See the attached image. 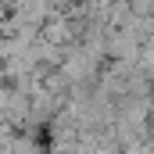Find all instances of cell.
I'll use <instances>...</instances> for the list:
<instances>
[{"instance_id": "52a82bcc", "label": "cell", "mask_w": 154, "mask_h": 154, "mask_svg": "<svg viewBox=\"0 0 154 154\" xmlns=\"http://www.w3.org/2000/svg\"><path fill=\"white\" fill-rule=\"evenodd\" d=\"M7 14H11V11H7V0H0V22H4Z\"/></svg>"}, {"instance_id": "277c9868", "label": "cell", "mask_w": 154, "mask_h": 154, "mask_svg": "<svg viewBox=\"0 0 154 154\" xmlns=\"http://www.w3.org/2000/svg\"><path fill=\"white\" fill-rule=\"evenodd\" d=\"M136 72L140 75L154 79V39H147L143 47H140V57H136Z\"/></svg>"}, {"instance_id": "8992f818", "label": "cell", "mask_w": 154, "mask_h": 154, "mask_svg": "<svg viewBox=\"0 0 154 154\" xmlns=\"http://www.w3.org/2000/svg\"><path fill=\"white\" fill-rule=\"evenodd\" d=\"M11 133H14V129L0 122V154H4V147H7V140H11Z\"/></svg>"}, {"instance_id": "3957f363", "label": "cell", "mask_w": 154, "mask_h": 154, "mask_svg": "<svg viewBox=\"0 0 154 154\" xmlns=\"http://www.w3.org/2000/svg\"><path fill=\"white\" fill-rule=\"evenodd\" d=\"M4 154H43V143L36 140V133H11Z\"/></svg>"}, {"instance_id": "7a4b0ae2", "label": "cell", "mask_w": 154, "mask_h": 154, "mask_svg": "<svg viewBox=\"0 0 154 154\" xmlns=\"http://www.w3.org/2000/svg\"><path fill=\"white\" fill-rule=\"evenodd\" d=\"M108 57L111 65H122V68H136V57H140V43L129 36L125 29H111L108 32Z\"/></svg>"}, {"instance_id": "5b68a950", "label": "cell", "mask_w": 154, "mask_h": 154, "mask_svg": "<svg viewBox=\"0 0 154 154\" xmlns=\"http://www.w3.org/2000/svg\"><path fill=\"white\" fill-rule=\"evenodd\" d=\"M11 54H14V39H11V36H0V65H4Z\"/></svg>"}, {"instance_id": "ba28073f", "label": "cell", "mask_w": 154, "mask_h": 154, "mask_svg": "<svg viewBox=\"0 0 154 154\" xmlns=\"http://www.w3.org/2000/svg\"><path fill=\"white\" fill-rule=\"evenodd\" d=\"M151 22H154V4H151Z\"/></svg>"}, {"instance_id": "6da1fadb", "label": "cell", "mask_w": 154, "mask_h": 154, "mask_svg": "<svg viewBox=\"0 0 154 154\" xmlns=\"http://www.w3.org/2000/svg\"><path fill=\"white\" fill-rule=\"evenodd\" d=\"M79 29H82V22L79 18H68V14H50L43 25H39V39H47V43H54V47H72L79 39Z\"/></svg>"}]
</instances>
